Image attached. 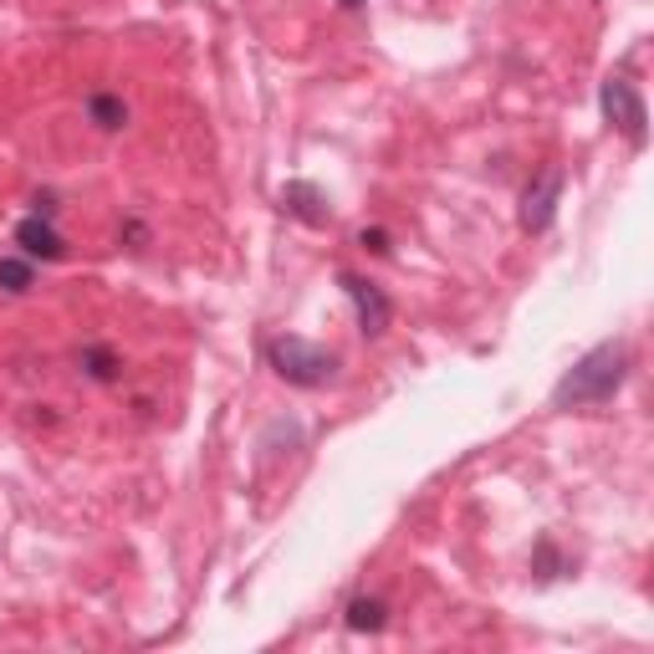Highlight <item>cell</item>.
Here are the masks:
<instances>
[{
  "label": "cell",
  "instance_id": "6da1fadb",
  "mask_svg": "<svg viewBox=\"0 0 654 654\" xmlns=\"http://www.w3.org/2000/svg\"><path fill=\"white\" fill-rule=\"evenodd\" d=\"M623 374H629V348L623 343H598L593 353L573 363V374L552 389V409H588V405H608L619 394Z\"/></svg>",
  "mask_w": 654,
  "mask_h": 654
},
{
  "label": "cell",
  "instance_id": "4fadbf2b",
  "mask_svg": "<svg viewBox=\"0 0 654 654\" xmlns=\"http://www.w3.org/2000/svg\"><path fill=\"white\" fill-rule=\"evenodd\" d=\"M537 568H542V577H558V552H552V542L537 547Z\"/></svg>",
  "mask_w": 654,
  "mask_h": 654
},
{
  "label": "cell",
  "instance_id": "5bb4252c",
  "mask_svg": "<svg viewBox=\"0 0 654 654\" xmlns=\"http://www.w3.org/2000/svg\"><path fill=\"white\" fill-rule=\"evenodd\" d=\"M124 241H133V246H143V241H149V231H143L139 220H124Z\"/></svg>",
  "mask_w": 654,
  "mask_h": 654
},
{
  "label": "cell",
  "instance_id": "9a60e30c",
  "mask_svg": "<svg viewBox=\"0 0 654 654\" xmlns=\"http://www.w3.org/2000/svg\"><path fill=\"white\" fill-rule=\"evenodd\" d=\"M32 205H36V215H47V220L57 215V195H36Z\"/></svg>",
  "mask_w": 654,
  "mask_h": 654
},
{
  "label": "cell",
  "instance_id": "3957f363",
  "mask_svg": "<svg viewBox=\"0 0 654 654\" xmlns=\"http://www.w3.org/2000/svg\"><path fill=\"white\" fill-rule=\"evenodd\" d=\"M598 103H604V118L614 128H619L623 139L634 143V149H644V139H650V118H644V103H639V93H634V82L629 78H608L604 82V93H598Z\"/></svg>",
  "mask_w": 654,
  "mask_h": 654
},
{
  "label": "cell",
  "instance_id": "ba28073f",
  "mask_svg": "<svg viewBox=\"0 0 654 654\" xmlns=\"http://www.w3.org/2000/svg\"><path fill=\"white\" fill-rule=\"evenodd\" d=\"M78 363H82V374L93 378V384H118V378H124V363H118V353H113V348H103V343H87L78 353Z\"/></svg>",
  "mask_w": 654,
  "mask_h": 654
},
{
  "label": "cell",
  "instance_id": "277c9868",
  "mask_svg": "<svg viewBox=\"0 0 654 654\" xmlns=\"http://www.w3.org/2000/svg\"><path fill=\"white\" fill-rule=\"evenodd\" d=\"M338 287H343L348 302H353V312H359V327H363V332H369V338H384V327H389V317H394L389 296L378 292L374 281L353 277V271H343V277H338Z\"/></svg>",
  "mask_w": 654,
  "mask_h": 654
},
{
  "label": "cell",
  "instance_id": "7a4b0ae2",
  "mask_svg": "<svg viewBox=\"0 0 654 654\" xmlns=\"http://www.w3.org/2000/svg\"><path fill=\"white\" fill-rule=\"evenodd\" d=\"M266 363L277 369V378H287L292 389H323L327 378H332V353L317 343H307V338H296V332H287V338H271L266 343Z\"/></svg>",
  "mask_w": 654,
  "mask_h": 654
},
{
  "label": "cell",
  "instance_id": "30bf717a",
  "mask_svg": "<svg viewBox=\"0 0 654 654\" xmlns=\"http://www.w3.org/2000/svg\"><path fill=\"white\" fill-rule=\"evenodd\" d=\"M87 118H93L103 133H118V128L128 124V103L124 97H113V93H93L87 97Z\"/></svg>",
  "mask_w": 654,
  "mask_h": 654
},
{
  "label": "cell",
  "instance_id": "2e32d148",
  "mask_svg": "<svg viewBox=\"0 0 654 654\" xmlns=\"http://www.w3.org/2000/svg\"><path fill=\"white\" fill-rule=\"evenodd\" d=\"M338 5H343V11H363V5H369V0H338Z\"/></svg>",
  "mask_w": 654,
  "mask_h": 654
},
{
  "label": "cell",
  "instance_id": "5b68a950",
  "mask_svg": "<svg viewBox=\"0 0 654 654\" xmlns=\"http://www.w3.org/2000/svg\"><path fill=\"white\" fill-rule=\"evenodd\" d=\"M558 200H562V170L537 174L527 185V195H522V231L542 235L552 225V215H558Z\"/></svg>",
  "mask_w": 654,
  "mask_h": 654
},
{
  "label": "cell",
  "instance_id": "7c38bea8",
  "mask_svg": "<svg viewBox=\"0 0 654 654\" xmlns=\"http://www.w3.org/2000/svg\"><path fill=\"white\" fill-rule=\"evenodd\" d=\"M359 246L374 256H389V231H359Z\"/></svg>",
  "mask_w": 654,
  "mask_h": 654
},
{
  "label": "cell",
  "instance_id": "8992f818",
  "mask_svg": "<svg viewBox=\"0 0 654 654\" xmlns=\"http://www.w3.org/2000/svg\"><path fill=\"white\" fill-rule=\"evenodd\" d=\"M16 246L26 250V261H62L67 256V241L57 235V225H51L47 215H26L16 225Z\"/></svg>",
  "mask_w": 654,
  "mask_h": 654
},
{
  "label": "cell",
  "instance_id": "52a82bcc",
  "mask_svg": "<svg viewBox=\"0 0 654 654\" xmlns=\"http://www.w3.org/2000/svg\"><path fill=\"white\" fill-rule=\"evenodd\" d=\"M281 210L292 220H302V225H312V231H323L327 225V195L317 185H307V179L281 185Z\"/></svg>",
  "mask_w": 654,
  "mask_h": 654
},
{
  "label": "cell",
  "instance_id": "9c48e42d",
  "mask_svg": "<svg viewBox=\"0 0 654 654\" xmlns=\"http://www.w3.org/2000/svg\"><path fill=\"white\" fill-rule=\"evenodd\" d=\"M384 623H389L384 598H353V604H348V629H353V634H378Z\"/></svg>",
  "mask_w": 654,
  "mask_h": 654
},
{
  "label": "cell",
  "instance_id": "8fae6325",
  "mask_svg": "<svg viewBox=\"0 0 654 654\" xmlns=\"http://www.w3.org/2000/svg\"><path fill=\"white\" fill-rule=\"evenodd\" d=\"M32 281H36L32 261H21V256H5V261H0V292L21 296V292H32Z\"/></svg>",
  "mask_w": 654,
  "mask_h": 654
}]
</instances>
